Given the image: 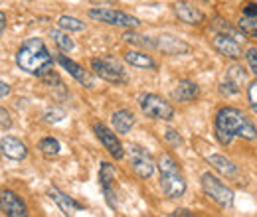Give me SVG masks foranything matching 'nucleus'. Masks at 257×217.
<instances>
[{
	"label": "nucleus",
	"instance_id": "obj_1",
	"mask_svg": "<svg viewBox=\"0 0 257 217\" xmlns=\"http://www.w3.org/2000/svg\"><path fill=\"white\" fill-rule=\"evenodd\" d=\"M214 134L222 146H229L235 138L255 140L257 128L243 111L235 107H222L214 119Z\"/></svg>",
	"mask_w": 257,
	"mask_h": 217
},
{
	"label": "nucleus",
	"instance_id": "obj_2",
	"mask_svg": "<svg viewBox=\"0 0 257 217\" xmlns=\"http://www.w3.org/2000/svg\"><path fill=\"white\" fill-rule=\"evenodd\" d=\"M16 65L34 77H46L54 71V58L40 38H28L16 52Z\"/></svg>",
	"mask_w": 257,
	"mask_h": 217
},
{
	"label": "nucleus",
	"instance_id": "obj_3",
	"mask_svg": "<svg viewBox=\"0 0 257 217\" xmlns=\"http://www.w3.org/2000/svg\"><path fill=\"white\" fill-rule=\"evenodd\" d=\"M157 168L161 172V187L164 195L170 197V199L182 197L184 191H186V180H184V176L180 172V166L174 160V156L168 154V152L161 154L159 162H157Z\"/></svg>",
	"mask_w": 257,
	"mask_h": 217
},
{
	"label": "nucleus",
	"instance_id": "obj_4",
	"mask_svg": "<svg viewBox=\"0 0 257 217\" xmlns=\"http://www.w3.org/2000/svg\"><path fill=\"white\" fill-rule=\"evenodd\" d=\"M91 69L97 77H101L107 83H115V85H123L127 83V73L123 69V65L119 60H115L113 56H105V58H93L91 60Z\"/></svg>",
	"mask_w": 257,
	"mask_h": 217
},
{
	"label": "nucleus",
	"instance_id": "obj_5",
	"mask_svg": "<svg viewBox=\"0 0 257 217\" xmlns=\"http://www.w3.org/2000/svg\"><path fill=\"white\" fill-rule=\"evenodd\" d=\"M89 18H93L97 22L109 24V26H117V28H125V30H135L141 26V20L131 16L127 12L121 10H113V8H89Z\"/></svg>",
	"mask_w": 257,
	"mask_h": 217
},
{
	"label": "nucleus",
	"instance_id": "obj_6",
	"mask_svg": "<svg viewBox=\"0 0 257 217\" xmlns=\"http://www.w3.org/2000/svg\"><path fill=\"white\" fill-rule=\"evenodd\" d=\"M139 107L151 119H161V121H172L174 119L172 105L168 101H164L161 95H155V93L139 95Z\"/></svg>",
	"mask_w": 257,
	"mask_h": 217
},
{
	"label": "nucleus",
	"instance_id": "obj_7",
	"mask_svg": "<svg viewBox=\"0 0 257 217\" xmlns=\"http://www.w3.org/2000/svg\"><path fill=\"white\" fill-rule=\"evenodd\" d=\"M200 184H202V189L204 193L214 199L216 203H220L222 207H231L233 203V189H229L227 186H224L212 172H204L202 178H200Z\"/></svg>",
	"mask_w": 257,
	"mask_h": 217
},
{
	"label": "nucleus",
	"instance_id": "obj_8",
	"mask_svg": "<svg viewBox=\"0 0 257 217\" xmlns=\"http://www.w3.org/2000/svg\"><path fill=\"white\" fill-rule=\"evenodd\" d=\"M128 156H131V168L139 178H143V180L153 178V174L157 172V164H155L153 156L149 154V150H145L143 146L131 144Z\"/></svg>",
	"mask_w": 257,
	"mask_h": 217
},
{
	"label": "nucleus",
	"instance_id": "obj_9",
	"mask_svg": "<svg viewBox=\"0 0 257 217\" xmlns=\"http://www.w3.org/2000/svg\"><path fill=\"white\" fill-rule=\"evenodd\" d=\"M93 132H95V136L99 138V142L105 146V150L113 156L115 160H121V158L125 156V148H123V144H121L117 132H113L107 124L95 123L93 124Z\"/></svg>",
	"mask_w": 257,
	"mask_h": 217
},
{
	"label": "nucleus",
	"instance_id": "obj_10",
	"mask_svg": "<svg viewBox=\"0 0 257 217\" xmlns=\"http://www.w3.org/2000/svg\"><path fill=\"white\" fill-rule=\"evenodd\" d=\"M0 211L8 217H26L28 207L24 199L12 189H0Z\"/></svg>",
	"mask_w": 257,
	"mask_h": 217
},
{
	"label": "nucleus",
	"instance_id": "obj_11",
	"mask_svg": "<svg viewBox=\"0 0 257 217\" xmlns=\"http://www.w3.org/2000/svg\"><path fill=\"white\" fill-rule=\"evenodd\" d=\"M212 46L218 54H222L224 58H231V60H239L243 56V50L239 46V42L224 32H216L214 38H212Z\"/></svg>",
	"mask_w": 257,
	"mask_h": 217
},
{
	"label": "nucleus",
	"instance_id": "obj_12",
	"mask_svg": "<svg viewBox=\"0 0 257 217\" xmlns=\"http://www.w3.org/2000/svg\"><path fill=\"white\" fill-rule=\"evenodd\" d=\"M172 10H174V14H176V18H178L180 22L190 24V26H198V24H202V22L206 20L204 12H202L196 4L188 2V0H178V2H174Z\"/></svg>",
	"mask_w": 257,
	"mask_h": 217
},
{
	"label": "nucleus",
	"instance_id": "obj_13",
	"mask_svg": "<svg viewBox=\"0 0 257 217\" xmlns=\"http://www.w3.org/2000/svg\"><path fill=\"white\" fill-rule=\"evenodd\" d=\"M157 50L166 56H186L192 52L190 44H186L184 40H180L172 34H162L157 38Z\"/></svg>",
	"mask_w": 257,
	"mask_h": 217
},
{
	"label": "nucleus",
	"instance_id": "obj_14",
	"mask_svg": "<svg viewBox=\"0 0 257 217\" xmlns=\"http://www.w3.org/2000/svg\"><path fill=\"white\" fill-rule=\"evenodd\" d=\"M56 62L60 63L62 67H64L65 71L75 79V81H79L83 87H93L95 85V81H93V75L89 73V69H83L79 63H75L73 60H69L65 54H58V58H56Z\"/></svg>",
	"mask_w": 257,
	"mask_h": 217
},
{
	"label": "nucleus",
	"instance_id": "obj_15",
	"mask_svg": "<svg viewBox=\"0 0 257 217\" xmlns=\"http://www.w3.org/2000/svg\"><path fill=\"white\" fill-rule=\"evenodd\" d=\"M48 195H50V199L60 207V211H62L64 215H73V213H77V211H83V205H81L79 201H75L73 197H69L67 193H64V191L58 189V187H50V189H48Z\"/></svg>",
	"mask_w": 257,
	"mask_h": 217
},
{
	"label": "nucleus",
	"instance_id": "obj_16",
	"mask_svg": "<svg viewBox=\"0 0 257 217\" xmlns=\"http://www.w3.org/2000/svg\"><path fill=\"white\" fill-rule=\"evenodd\" d=\"M0 152H2V156L10 158V160H24L28 156V148L16 136H4L0 140Z\"/></svg>",
	"mask_w": 257,
	"mask_h": 217
},
{
	"label": "nucleus",
	"instance_id": "obj_17",
	"mask_svg": "<svg viewBox=\"0 0 257 217\" xmlns=\"http://www.w3.org/2000/svg\"><path fill=\"white\" fill-rule=\"evenodd\" d=\"M115 178H117V172H115L113 164H109V162H101L99 182H101V187H103L105 197H107V201H109L111 207H115V199H113V197H115V191H113V182H115Z\"/></svg>",
	"mask_w": 257,
	"mask_h": 217
},
{
	"label": "nucleus",
	"instance_id": "obj_18",
	"mask_svg": "<svg viewBox=\"0 0 257 217\" xmlns=\"http://www.w3.org/2000/svg\"><path fill=\"white\" fill-rule=\"evenodd\" d=\"M206 162L216 170V172H220L222 176L225 178H235L237 174H239V170H237V166L231 162V160H227L225 156L222 154H212L206 158Z\"/></svg>",
	"mask_w": 257,
	"mask_h": 217
},
{
	"label": "nucleus",
	"instance_id": "obj_19",
	"mask_svg": "<svg viewBox=\"0 0 257 217\" xmlns=\"http://www.w3.org/2000/svg\"><path fill=\"white\" fill-rule=\"evenodd\" d=\"M198 95H200V87L194 81H190V79H184L172 91V99L178 101V103H192Z\"/></svg>",
	"mask_w": 257,
	"mask_h": 217
},
{
	"label": "nucleus",
	"instance_id": "obj_20",
	"mask_svg": "<svg viewBox=\"0 0 257 217\" xmlns=\"http://www.w3.org/2000/svg\"><path fill=\"white\" fill-rule=\"evenodd\" d=\"M111 124L115 128V132L119 134H127L128 130L135 126V115L128 109H119L111 115Z\"/></svg>",
	"mask_w": 257,
	"mask_h": 217
},
{
	"label": "nucleus",
	"instance_id": "obj_21",
	"mask_svg": "<svg viewBox=\"0 0 257 217\" xmlns=\"http://www.w3.org/2000/svg\"><path fill=\"white\" fill-rule=\"evenodd\" d=\"M123 58H125V62L128 65H133L137 69H155L157 67V62L151 56H147V54H143L139 50H128V52H125Z\"/></svg>",
	"mask_w": 257,
	"mask_h": 217
},
{
	"label": "nucleus",
	"instance_id": "obj_22",
	"mask_svg": "<svg viewBox=\"0 0 257 217\" xmlns=\"http://www.w3.org/2000/svg\"><path fill=\"white\" fill-rule=\"evenodd\" d=\"M38 148H40L42 154L58 156L60 150H62V144H60V140H56L54 136H46V138H42V140L38 142Z\"/></svg>",
	"mask_w": 257,
	"mask_h": 217
},
{
	"label": "nucleus",
	"instance_id": "obj_23",
	"mask_svg": "<svg viewBox=\"0 0 257 217\" xmlns=\"http://www.w3.org/2000/svg\"><path fill=\"white\" fill-rule=\"evenodd\" d=\"M58 26L65 32H83L85 30V22H81L79 18H73V16H60L58 18Z\"/></svg>",
	"mask_w": 257,
	"mask_h": 217
},
{
	"label": "nucleus",
	"instance_id": "obj_24",
	"mask_svg": "<svg viewBox=\"0 0 257 217\" xmlns=\"http://www.w3.org/2000/svg\"><path fill=\"white\" fill-rule=\"evenodd\" d=\"M50 36L54 38V42L58 44V48L62 50V52H71L73 48H75V44H73V40L62 30H52L50 32Z\"/></svg>",
	"mask_w": 257,
	"mask_h": 217
},
{
	"label": "nucleus",
	"instance_id": "obj_25",
	"mask_svg": "<svg viewBox=\"0 0 257 217\" xmlns=\"http://www.w3.org/2000/svg\"><path fill=\"white\" fill-rule=\"evenodd\" d=\"M237 28H239L241 34H245V36L257 40V18H249V16H243L241 14V18L237 22Z\"/></svg>",
	"mask_w": 257,
	"mask_h": 217
},
{
	"label": "nucleus",
	"instance_id": "obj_26",
	"mask_svg": "<svg viewBox=\"0 0 257 217\" xmlns=\"http://www.w3.org/2000/svg\"><path fill=\"white\" fill-rule=\"evenodd\" d=\"M123 38H125V42H131V44H139V46L157 48V40H145L147 36H141V34H133V32H127Z\"/></svg>",
	"mask_w": 257,
	"mask_h": 217
},
{
	"label": "nucleus",
	"instance_id": "obj_27",
	"mask_svg": "<svg viewBox=\"0 0 257 217\" xmlns=\"http://www.w3.org/2000/svg\"><path fill=\"white\" fill-rule=\"evenodd\" d=\"M46 123L50 124H56V123H62L65 119V113L62 109H48L46 113H44V117H42Z\"/></svg>",
	"mask_w": 257,
	"mask_h": 217
},
{
	"label": "nucleus",
	"instance_id": "obj_28",
	"mask_svg": "<svg viewBox=\"0 0 257 217\" xmlns=\"http://www.w3.org/2000/svg\"><path fill=\"white\" fill-rule=\"evenodd\" d=\"M243 56H245V60H247V65H249V69L253 71L257 75V46H251V48H247L245 52H243Z\"/></svg>",
	"mask_w": 257,
	"mask_h": 217
},
{
	"label": "nucleus",
	"instance_id": "obj_29",
	"mask_svg": "<svg viewBox=\"0 0 257 217\" xmlns=\"http://www.w3.org/2000/svg\"><path fill=\"white\" fill-rule=\"evenodd\" d=\"M247 101H249V107L257 113V81L247 83Z\"/></svg>",
	"mask_w": 257,
	"mask_h": 217
},
{
	"label": "nucleus",
	"instance_id": "obj_30",
	"mask_svg": "<svg viewBox=\"0 0 257 217\" xmlns=\"http://www.w3.org/2000/svg\"><path fill=\"white\" fill-rule=\"evenodd\" d=\"M164 140H166V142H170V144H174V146L182 144V138H180V134H178L174 128H168V130H164Z\"/></svg>",
	"mask_w": 257,
	"mask_h": 217
},
{
	"label": "nucleus",
	"instance_id": "obj_31",
	"mask_svg": "<svg viewBox=\"0 0 257 217\" xmlns=\"http://www.w3.org/2000/svg\"><path fill=\"white\" fill-rule=\"evenodd\" d=\"M241 14L243 16H249V18H257V2H245Z\"/></svg>",
	"mask_w": 257,
	"mask_h": 217
},
{
	"label": "nucleus",
	"instance_id": "obj_32",
	"mask_svg": "<svg viewBox=\"0 0 257 217\" xmlns=\"http://www.w3.org/2000/svg\"><path fill=\"white\" fill-rule=\"evenodd\" d=\"M0 126H2L4 130L12 126V117H10V113H8L6 109H2V107H0Z\"/></svg>",
	"mask_w": 257,
	"mask_h": 217
},
{
	"label": "nucleus",
	"instance_id": "obj_33",
	"mask_svg": "<svg viewBox=\"0 0 257 217\" xmlns=\"http://www.w3.org/2000/svg\"><path fill=\"white\" fill-rule=\"evenodd\" d=\"M180 215L192 217L194 213L190 211V209H176V211H172V213H170V217H180Z\"/></svg>",
	"mask_w": 257,
	"mask_h": 217
},
{
	"label": "nucleus",
	"instance_id": "obj_34",
	"mask_svg": "<svg viewBox=\"0 0 257 217\" xmlns=\"http://www.w3.org/2000/svg\"><path fill=\"white\" fill-rule=\"evenodd\" d=\"M6 95H10V85H6L4 81H0V99L6 97Z\"/></svg>",
	"mask_w": 257,
	"mask_h": 217
},
{
	"label": "nucleus",
	"instance_id": "obj_35",
	"mask_svg": "<svg viewBox=\"0 0 257 217\" xmlns=\"http://www.w3.org/2000/svg\"><path fill=\"white\" fill-rule=\"evenodd\" d=\"M4 28H6V16L0 12V34L4 32Z\"/></svg>",
	"mask_w": 257,
	"mask_h": 217
}]
</instances>
